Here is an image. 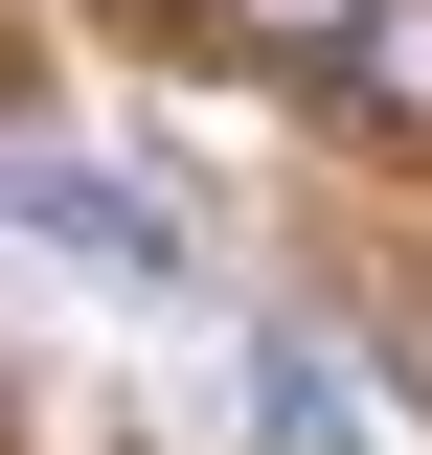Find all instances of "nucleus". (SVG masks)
I'll list each match as a JSON object with an SVG mask.
<instances>
[{
    "label": "nucleus",
    "mask_w": 432,
    "mask_h": 455,
    "mask_svg": "<svg viewBox=\"0 0 432 455\" xmlns=\"http://www.w3.org/2000/svg\"><path fill=\"white\" fill-rule=\"evenodd\" d=\"M0 228H23V251H68V274H114V296H182V228H160V182L68 160V137H0Z\"/></svg>",
    "instance_id": "nucleus-1"
},
{
    "label": "nucleus",
    "mask_w": 432,
    "mask_h": 455,
    "mask_svg": "<svg viewBox=\"0 0 432 455\" xmlns=\"http://www.w3.org/2000/svg\"><path fill=\"white\" fill-rule=\"evenodd\" d=\"M137 23H182V0H137Z\"/></svg>",
    "instance_id": "nucleus-5"
},
{
    "label": "nucleus",
    "mask_w": 432,
    "mask_h": 455,
    "mask_svg": "<svg viewBox=\"0 0 432 455\" xmlns=\"http://www.w3.org/2000/svg\"><path fill=\"white\" fill-rule=\"evenodd\" d=\"M228 410H251L273 455H364V410H341V364H319V341H296V319L251 341V387H228Z\"/></svg>",
    "instance_id": "nucleus-2"
},
{
    "label": "nucleus",
    "mask_w": 432,
    "mask_h": 455,
    "mask_svg": "<svg viewBox=\"0 0 432 455\" xmlns=\"http://www.w3.org/2000/svg\"><path fill=\"white\" fill-rule=\"evenodd\" d=\"M205 23H251V46H319V68H341V23H364V0H205Z\"/></svg>",
    "instance_id": "nucleus-4"
},
{
    "label": "nucleus",
    "mask_w": 432,
    "mask_h": 455,
    "mask_svg": "<svg viewBox=\"0 0 432 455\" xmlns=\"http://www.w3.org/2000/svg\"><path fill=\"white\" fill-rule=\"evenodd\" d=\"M341 114L364 137H432V0H364L341 23Z\"/></svg>",
    "instance_id": "nucleus-3"
}]
</instances>
